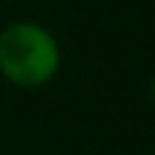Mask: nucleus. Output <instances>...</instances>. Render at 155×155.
Segmentation results:
<instances>
[{
    "label": "nucleus",
    "mask_w": 155,
    "mask_h": 155,
    "mask_svg": "<svg viewBox=\"0 0 155 155\" xmlns=\"http://www.w3.org/2000/svg\"><path fill=\"white\" fill-rule=\"evenodd\" d=\"M147 98H150V106L155 109V74H153V79H150V84H147Z\"/></svg>",
    "instance_id": "f03ea898"
},
{
    "label": "nucleus",
    "mask_w": 155,
    "mask_h": 155,
    "mask_svg": "<svg viewBox=\"0 0 155 155\" xmlns=\"http://www.w3.org/2000/svg\"><path fill=\"white\" fill-rule=\"evenodd\" d=\"M63 71V44L38 19H11L0 27V79L16 90H44Z\"/></svg>",
    "instance_id": "f257e3e1"
}]
</instances>
